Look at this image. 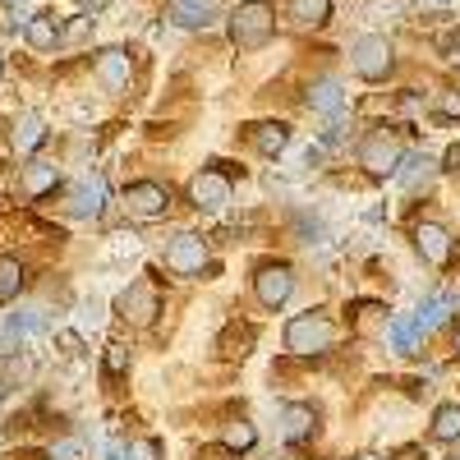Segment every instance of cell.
Listing matches in <instances>:
<instances>
[{"label": "cell", "instance_id": "484cf974", "mask_svg": "<svg viewBox=\"0 0 460 460\" xmlns=\"http://www.w3.org/2000/svg\"><path fill=\"white\" fill-rule=\"evenodd\" d=\"M106 377H125L129 373V345H106Z\"/></svg>", "mask_w": 460, "mask_h": 460}, {"label": "cell", "instance_id": "f1b7e54d", "mask_svg": "<svg viewBox=\"0 0 460 460\" xmlns=\"http://www.w3.org/2000/svg\"><path fill=\"white\" fill-rule=\"evenodd\" d=\"M451 345H456V355H460V323L451 327Z\"/></svg>", "mask_w": 460, "mask_h": 460}, {"label": "cell", "instance_id": "9a60e30c", "mask_svg": "<svg viewBox=\"0 0 460 460\" xmlns=\"http://www.w3.org/2000/svg\"><path fill=\"white\" fill-rule=\"evenodd\" d=\"M97 74H102V84H106L111 93H120V88L129 84V56L115 51V47L102 51V56H97Z\"/></svg>", "mask_w": 460, "mask_h": 460}, {"label": "cell", "instance_id": "4fadbf2b", "mask_svg": "<svg viewBox=\"0 0 460 460\" xmlns=\"http://www.w3.org/2000/svg\"><path fill=\"white\" fill-rule=\"evenodd\" d=\"M396 175H401V184L410 189V194H419V189H429L438 180V162L433 157H401Z\"/></svg>", "mask_w": 460, "mask_h": 460}, {"label": "cell", "instance_id": "4316f807", "mask_svg": "<svg viewBox=\"0 0 460 460\" xmlns=\"http://www.w3.org/2000/svg\"><path fill=\"white\" fill-rule=\"evenodd\" d=\"M355 323H359V332H373L377 327V318H382V304H355Z\"/></svg>", "mask_w": 460, "mask_h": 460}, {"label": "cell", "instance_id": "8fae6325", "mask_svg": "<svg viewBox=\"0 0 460 460\" xmlns=\"http://www.w3.org/2000/svg\"><path fill=\"white\" fill-rule=\"evenodd\" d=\"M281 438H286L290 447L314 442V438H318V405H304V401L286 405V410H281Z\"/></svg>", "mask_w": 460, "mask_h": 460}, {"label": "cell", "instance_id": "4dcf8cb0", "mask_svg": "<svg viewBox=\"0 0 460 460\" xmlns=\"http://www.w3.org/2000/svg\"><path fill=\"white\" fill-rule=\"evenodd\" d=\"M451 460H460V442H456V451H451Z\"/></svg>", "mask_w": 460, "mask_h": 460}, {"label": "cell", "instance_id": "277c9868", "mask_svg": "<svg viewBox=\"0 0 460 460\" xmlns=\"http://www.w3.org/2000/svg\"><path fill=\"white\" fill-rule=\"evenodd\" d=\"M115 314H120L129 327H152L162 314V286L152 281V277H138L129 281V290L115 299Z\"/></svg>", "mask_w": 460, "mask_h": 460}, {"label": "cell", "instance_id": "603a6c76", "mask_svg": "<svg viewBox=\"0 0 460 460\" xmlns=\"http://www.w3.org/2000/svg\"><path fill=\"white\" fill-rule=\"evenodd\" d=\"M221 447H226V451H253V447H258V429L249 424V419H235V424H226Z\"/></svg>", "mask_w": 460, "mask_h": 460}, {"label": "cell", "instance_id": "7c38bea8", "mask_svg": "<svg viewBox=\"0 0 460 460\" xmlns=\"http://www.w3.org/2000/svg\"><path fill=\"white\" fill-rule=\"evenodd\" d=\"M244 138H249L253 152H262V157H277V152H286V143H290V125H281V120H258V125L244 129Z\"/></svg>", "mask_w": 460, "mask_h": 460}, {"label": "cell", "instance_id": "ffe728a7", "mask_svg": "<svg viewBox=\"0 0 460 460\" xmlns=\"http://www.w3.org/2000/svg\"><path fill=\"white\" fill-rule=\"evenodd\" d=\"M171 23H180V28H208L212 23V5H208V0H175V5H171Z\"/></svg>", "mask_w": 460, "mask_h": 460}, {"label": "cell", "instance_id": "6da1fadb", "mask_svg": "<svg viewBox=\"0 0 460 460\" xmlns=\"http://www.w3.org/2000/svg\"><path fill=\"white\" fill-rule=\"evenodd\" d=\"M272 32H277V10L267 5V0H244V5L230 14V42H235L240 51L267 47Z\"/></svg>", "mask_w": 460, "mask_h": 460}, {"label": "cell", "instance_id": "d6986e66", "mask_svg": "<svg viewBox=\"0 0 460 460\" xmlns=\"http://www.w3.org/2000/svg\"><path fill=\"white\" fill-rule=\"evenodd\" d=\"M28 286V272L19 258H0V304H14Z\"/></svg>", "mask_w": 460, "mask_h": 460}, {"label": "cell", "instance_id": "ba28073f", "mask_svg": "<svg viewBox=\"0 0 460 460\" xmlns=\"http://www.w3.org/2000/svg\"><path fill=\"white\" fill-rule=\"evenodd\" d=\"M230 175L217 171V166H203L194 180H189V203H194L199 212H226L230 208Z\"/></svg>", "mask_w": 460, "mask_h": 460}, {"label": "cell", "instance_id": "44dd1931", "mask_svg": "<svg viewBox=\"0 0 460 460\" xmlns=\"http://www.w3.org/2000/svg\"><path fill=\"white\" fill-rule=\"evenodd\" d=\"M290 19L299 28H323L332 19V0H290Z\"/></svg>", "mask_w": 460, "mask_h": 460}, {"label": "cell", "instance_id": "7402d4cb", "mask_svg": "<svg viewBox=\"0 0 460 460\" xmlns=\"http://www.w3.org/2000/svg\"><path fill=\"white\" fill-rule=\"evenodd\" d=\"M42 143H47L42 115H23V120L14 125V147H19V152H32V147H42Z\"/></svg>", "mask_w": 460, "mask_h": 460}, {"label": "cell", "instance_id": "83f0119b", "mask_svg": "<svg viewBox=\"0 0 460 460\" xmlns=\"http://www.w3.org/2000/svg\"><path fill=\"white\" fill-rule=\"evenodd\" d=\"M79 456H84V447H79V442H60V447L51 451V460H79Z\"/></svg>", "mask_w": 460, "mask_h": 460}, {"label": "cell", "instance_id": "8992f818", "mask_svg": "<svg viewBox=\"0 0 460 460\" xmlns=\"http://www.w3.org/2000/svg\"><path fill=\"white\" fill-rule=\"evenodd\" d=\"M401 157H405V147H401V138H396V134H387V129H373V134L359 143V166H364L373 180L396 175Z\"/></svg>", "mask_w": 460, "mask_h": 460}, {"label": "cell", "instance_id": "ac0fdd59", "mask_svg": "<svg viewBox=\"0 0 460 460\" xmlns=\"http://www.w3.org/2000/svg\"><path fill=\"white\" fill-rule=\"evenodd\" d=\"M56 184H60V171H56L51 162H32V166L23 171V189H28V199H47Z\"/></svg>", "mask_w": 460, "mask_h": 460}, {"label": "cell", "instance_id": "e0dca14e", "mask_svg": "<svg viewBox=\"0 0 460 460\" xmlns=\"http://www.w3.org/2000/svg\"><path fill=\"white\" fill-rule=\"evenodd\" d=\"M429 438H433V442H447V447L460 442V405H438V410H433Z\"/></svg>", "mask_w": 460, "mask_h": 460}, {"label": "cell", "instance_id": "5b68a950", "mask_svg": "<svg viewBox=\"0 0 460 460\" xmlns=\"http://www.w3.org/2000/svg\"><path fill=\"white\" fill-rule=\"evenodd\" d=\"M120 208H125L134 221H162V217L171 212V189L157 184V180H134V184H125Z\"/></svg>", "mask_w": 460, "mask_h": 460}, {"label": "cell", "instance_id": "52a82bcc", "mask_svg": "<svg viewBox=\"0 0 460 460\" xmlns=\"http://www.w3.org/2000/svg\"><path fill=\"white\" fill-rule=\"evenodd\" d=\"M295 295V267L290 262H262L253 272V299L262 304V309H281V304Z\"/></svg>", "mask_w": 460, "mask_h": 460}, {"label": "cell", "instance_id": "3957f363", "mask_svg": "<svg viewBox=\"0 0 460 460\" xmlns=\"http://www.w3.org/2000/svg\"><path fill=\"white\" fill-rule=\"evenodd\" d=\"M350 69L359 74L364 84H382L396 69V47L387 42V37L368 32V37H359V42L350 47Z\"/></svg>", "mask_w": 460, "mask_h": 460}, {"label": "cell", "instance_id": "9c48e42d", "mask_svg": "<svg viewBox=\"0 0 460 460\" xmlns=\"http://www.w3.org/2000/svg\"><path fill=\"white\" fill-rule=\"evenodd\" d=\"M166 267L175 277H199L208 267V240L194 235V230H180V235L166 244Z\"/></svg>", "mask_w": 460, "mask_h": 460}, {"label": "cell", "instance_id": "f546056e", "mask_svg": "<svg viewBox=\"0 0 460 460\" xmlns=\"http://www.w3.org/2000/svg\"><path fill=\"white\" fill-rule=\"evenodd\" d=\"M79 5H84V10H88V5H93V10H97V5H102V0H79Z\"/></svg>", "mask_w": 460, "mask_h": 460}, {"label": "cell", "instance_id": "30bf717a", "mask_svg": "<svg viewBox=\"0 0 460 460\" xmlns=\"http://www.w3.org/2000/svg\"><path fill=\"white\" fill-rule=\"evenodd\" d=\"M414 249L424 253L433 267H447L451 253H456V240H451V230H447V226H438V221H419V226H414Z\"/></svg>", "mask_w": 460, "mask_h": 460}, {"label": "cell", "instance_id": "7a4b0ae2", "mask_svg": "<svg viewBox=\"0 0 460 460\" xmlns=\"http://www.w3.org/2000/svg\"><path fill=\"white\" fill-rule=\"evenodd\" d=\"M332 345H336V323L327 314H318V309L295 314L286 323V350L290 355H327Z\"/></svg>", "mask_w": 460, "mask_h": 460}, {"label": "cell", "instance_id": "d4e9b609", "mask_svg": "<svg viewBox=\"0 0 460 460\" xmlns=\"http://www.w3.org/2000/svg\"><path fill=\"white\" fill-rule=\"evenodd\" d=\"M433 115H438V120H460V88L433 93Z\"/></svg>", "mask_w": 460, "mask_h": 460}, {"label": "cell", "instance_id": "2e32d148", "mask_svg": "<svg viewBox=\"0 0 460 460\" xmlns=\"http://www.w3.org/2000/svg\"><path fill=\"white\" fill-rule=\"evenodd\" d=\"M304 102H309L318 115H336L345 106V93H341L336 79H318V84H309V97H304Z\"/></svg>", "mask_w": 460, "mask_h": 460}, {"label": "cell", "instance_id": "5bb4252c", "mask_svg": "<svg viewBox=\"0 0 460 460\" xmlns=\"http://www.w3.org/2000/svg\"><path fill=\"white\" fill-rule=\"evenodd\" d=\"M60 32H65V28H60V19H56V14H47V10H42V14H32V19H28V28H23L28 47H37V51H51V47L60 42Z\"/></svg>", "mask_w": 460, "mask_h": 460}, {"label": "cell", "instance_id": "cb8c5ba5", "mask_svg": "<svg viewBox=\"0 0 460 460\" xmlns=\"http://www.w3.org/2000/svg\"><path fill=\"white\" fill-rule=\"evenodd\" d=\"M249 345H253V327H240V323L226 327V336H221V350L226 355H249Z\"/></svg>", "mask_w": 460, "mask_h": 460}]
</instances>
